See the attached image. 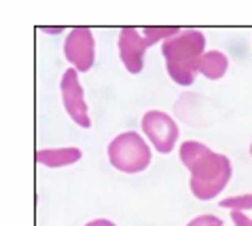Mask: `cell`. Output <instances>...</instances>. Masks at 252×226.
I'll use <instances>...</instances> for the list:
<instances>
[{
	"label": "cell",
	"mask_w": 252,
	"mask_h": 226,
	"mask_svg": "<svg viewBox=\"0 0 252 226\" xmlns=\"http://www.w3.org/2000/svg\"><path fill=\"white\" fill-rule=\"evenodd\" d=\"M64 57L76 72H89L95 61V38L89 28H72L64 42Z\"/></svg>",
	"instance_id": "obj_7"
},
{
	"label": "cell",
	"mask_w": 252,
	"mask_h": 226,
	"mask_svg": "<svg viewBox=\"0 0 252 226\" xmlns=\"http://www.w3.org/2000/svg\"><path fill=\"white\" fill-rule=\"evenodd\" d=\"M220 207H225L229 211H244V209H252V195H240V197H229L219 203Z\"/></svg>",
	"instance_id": "obj_10"
},
{
	"label": "cell",
	"mask_w": 252,
	"mask_h": 226,
	"mask_svg": "<svg viewBox=\"0 0 252 226\" xmlns=\"http://www.w3.org/2000/svg\"><path fill=\"white\" fill-rule=\"evenodd\" d=\"M83 159L81 148L76 146H64V148H40L36 152V163L45 165L49 169H60L74 165Z\"/></svg>",
	"instance_id": "obj_8"
},
{
	"label": "cell",
	"mask_w": 252,
	"mask_h": 226,
	"mask_svg": "<svg viewBox=\"0 0 252 226\" xmlns=\"http://www.w3.org/2000/svg\"><path fill=\"white\" fill-rule=\"evenodd\" d=\"M206 53V36L199 30H180L161 42L165 70L178 87H191L197 79V61Z\"/></svg>",
	"instance_id": "obj_2"
},
{
	"label": "cell",
	"mask_w": 252,
	"mask_h": 226,
	"mask_svg": "<svg viewBox=\"0 0 252 226\" xmlns=\"http://www.w3.org/2000/svg\"><path fill=\"white\" fill-rule=\"evenodd\" d=\"M142 133L159 154H170L178 142L180 129L176 121L163 110H149L142 116Z\"/></svg>",
	"instance_id": "obj_5"
},
{
	"label": "cell",
	"mask_w": 252,
	"mask_h": 226,
	"mask_svg": "<svg viewBox=\"0 0 252 226\" xmlns=\"http://www.w3.org/2000/svg\"><path fill=\"white\" fill-rule=\"evenodd\" d=\"M229 57L222 51H206L197 61V74L206 76L208 81H220L227 74Z\"/></svg>",
	"instance_id": "obj_9"
},
{
	"label": "cell",
	"mask_w": 252,
	"mask_h": 226,
	"mask_svg": "<svg viewBox=\"0 0 252 226\" xmlns=\"http://www.w3.org/2000/svg\"><path fill=\"white\" fill-rule=\"evenodd\" d=\"M250 154H252V144H250Z\"/></svg>",
	"instance_id": "obj_14"
},
{
	"label": "cell",
	"mask_w": 252,
	"mask_h": 226,
	"mask_svg": "<svg viewBox=\"0 0 252 226\" xmlns=\"http://www.w3.org/2000/svg\"><path fill=\"white\" fill-rule=\"evenodd\" d=\"M180 28H121L117 38L119 57H121L125 70L129 74H140L144 68V53L155 42H165L178 34Z\"/></svg>",
	"instance_id": "obj_3"
},
{
	"label": "cell",
	"mask_w": 252,
	"mask_h": 226,
	"mask_svg": "<svg viewBox=\"0 0 252 226\" xmlns=\"http://www.w3.org/2000/svg\"><path fill=\"white\" fill-rule=\"evenodd\" d=\"M108 163L121 173H142L149 169L153 152L146 140L136 131H123L106 148Z\"/></svg>",
	"instance_id": "obj_4"
},
{
	"label": "cell",
	"mask_w": 252,
	"mask_h": 226,
	"mask_svg": "<svg viewBox=\"0 0 252 226\" xmlns=\"http://www.w3.org/2000/svg\"><path fill=\"white\" fill-rule=\"evenodd\" d=\"M60 93H62V104H64V110L68 112V116L79 127H83V129H89L92 127L89 106L85 102V91H83V85L79 81V72L74 68H66V72L62 74Z\"/></svg>",
	"instance_id": "obj_6"
},
{
	"label": "cell",
	"mask_w": 252,
	"mask_h": 226,
	"mask_svg": "<svg viewBox=\"0 0 252 226\" xmlns=\"http://www.w3.org/2000/svg\"><path fill=\"white\" fill-rule=\"evenodd\" d=\"M178 154L180 163L189 169V188L197 201H212L227 188L233 173L227 154L214 152L195 140L180 144Z\"/></svg>",
	"instance_id": "obj_1"
},
{
	"label": "cell",
	"mask_w": 252,
	"mask_h": 226,
	"mask_svg": "<svg viewBox=\"0 0 252 226\" xmlns=\"http://www.w3.org/2000/svg\"><path fill=\"white\" fill-rule=\"evenodd\" d=\"M231 220L235 226H252V218H248L244 211H231Z\"/></svg>",
	"instance_id": "obj_12"
},
{
	"label": "cell",
	"mask_w": 252,
	"mask_h": 226,
	"mask_svg": "<svg viewBox=\"0 0 252 226\" xmlns=\"http://www.w3.org/2000/svg\"><path fill=\"white\" fill-rule=\"evenodd\" d=\"M187 226H225V222H222V218L214 214H201V216H195Z\"/></svg>",
	"instance_id": "obj_11"
},
{
	"label": "cell",
	"mask_w": 252,
	"mask_h": 226,
	"mask_svg": "<svg viewBox=\"0 0 252 226\" xmlns=\"http://www.w3.org/2000/svg\"><path fill=\"white\" fill-rule=\"evenodd\" d=\"M85 226H117V224L108 220V218H95V220H89Z\"/></svg>",
	"instance_id": "obj_13"
}]
</instances>
